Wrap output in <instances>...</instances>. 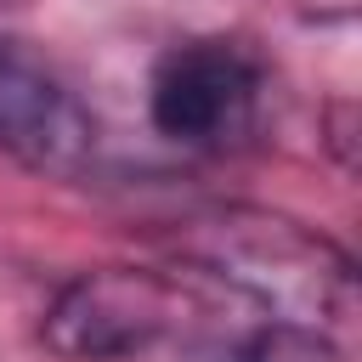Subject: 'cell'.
Listing matches in <instances>:
<instances>
[{"label": "cell", "instance_id": "obj_3", "mask_svg": "<svg viewBox=\"0 0 362 362\" xmlns=\"http://www.w3.org/2000/svg\"><path fill=\"white\" fill-rule=\"evenodd\" d=\"M266 74L249 45L238 40H181L153 62L147 79V119L164 141L192 153L238 147L260 119Z\"/></svg>", "mask_w": 362, "mask_h": 362}, {"label": "cell", "instance_id": "obj_4", "mask_svg": "<svg viewBox=\"0 0 362 362\" xmlns=\"http://www.w3.org/2000/svg\"><path fill=\"white\" fill-rule=\"evenodd\" d=\"M0 153L34 170H79L96 153V119L74 85L11 40H0Z\"/></svg>", "mask_w": 362, "mask_h": 362}, {"label": "cell", "instance_id": "obj_5", "mask_svg": "<svg viewBox=\"0 0 362 362\" xmlns=\"http://www.w3.org/2000/svg\"><path fill=\"white\" fill-rule=\"evenodd\" d=\"M226 362H345L339 345L322 328H300V322H266L255 328L243 345H232Z\"/></svg>", "mask_w": 362, "mask_h": 362}, {"label": "cell", "instance_id": "obj_1", "mask_svg": "<svg viewBox=\"0 0 362 362\" xmlns=\"http://www.w3.org/2000/svg\"><path fill=\"white\" fill-rule=\"evenodd\" d=\"M192 255L221 283L260 300L272 322H300L328 334V317L351 294V260L328 238L266 209H215L192 221Z\"/></svg>", "mask_w": 362, "mask_h": 362}, {"label": "cell", "instance_id": "obj_6", "mask_svg": "<svg viewBox=\"0 0 362 362\" xmlns=\"http://www.w3.org/2000/svg\"><path fill=\"white\" fill-rule=\"evenodd\" d=\"M0 6H11V0H0Z\"/></svg>", "mask_w": 362, "mask_h": 362}, {"label": "cell", "instance_id": "obj_2", "mask_svg": "<svg viewBox=\"0 0 362 362\" xmlns=\"http://www.w3.org/2000/svg\"><path fill=\"white\" fill-rule=\"evenodd\" d=\"M204 317V300L153 266H102L74 277L45 311V345L68 362H136Z\"/></svg>", "mask_w": 362, "mask_h": 362}]
</instances>
